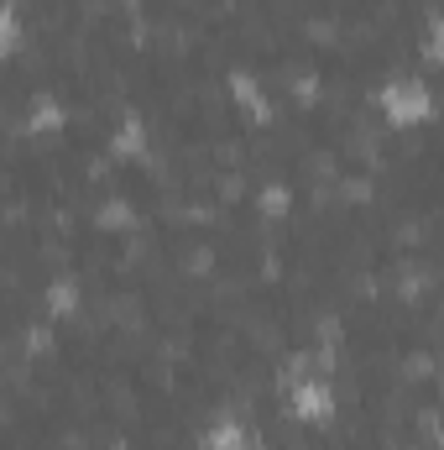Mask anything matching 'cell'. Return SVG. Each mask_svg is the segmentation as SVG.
I'll list each match as a JSON object with an SVG mask.
<instances>
[{
  "label": "cell",
  "instance_id": "obj_1",
  "mask_svg": "<svg viewBox=\"0 0 444 450\" xmlns=\"http://www.w3.org/2000/svg\"><path fill=\"white\" fill-rule=\"evenodd\" d=\"M392 115H423V89H392V105H387Z\"/></svg>",
  "mask_w": 444,
  "mask_h": 450
}]
</instances>
